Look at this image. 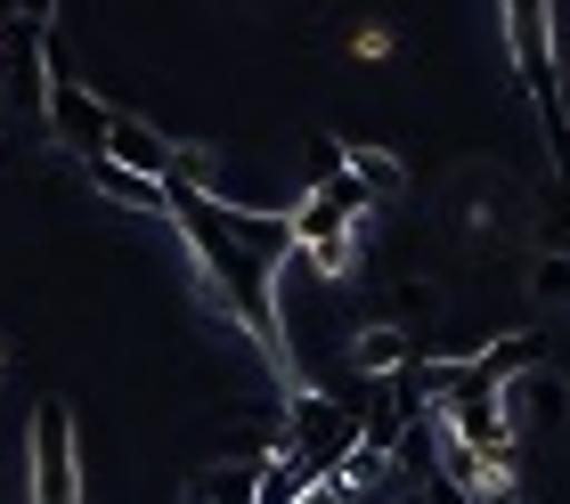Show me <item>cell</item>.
<instances>
[{"label": "cell", "mask_w": 570, "mask_h": 504, "mask_svg": "<svg viewBox=\"0 0 570 504\" xmlns=\"http://www.w3.org/2000/svg\"><path fill=\"white\" fill-rule=\"evenodd\" d=\"M41 98H49V147L82 155V164H107V147H115V106L66 66L58 24H49V49H41Z\"/></svg>", "instance_id": "obj_1"}, {"label": "cell", "mask_w": 570, "mask_h": 504, "mask_svg": "<svg viewBox=\"0 0 570 504\" xmlns=\"http://www.w3.org/2000/svg\"><path fill=\"white\" fill-rule=\"evenodd\" d=\"M24 504H82V439L66 399H41L24 423Z\"/></svg>", "instance_id": "obj_2"}, {"label": "cell", "mask_w": 570, "mask_h": 504, "mask_svg": "<svg viewBox=\"0 0 570 504\" xmlns=\"http://www.w3.org/2000/svg\"><path fill=\"white\" fill-rule=\"evenodd\" d=\"M505 49H513V73H522L547 139H570V106H562V73H554V17L538 0H513L505 9Z\"/></svg>", "instance_id": "obj_3"}, {"label": "cell", "mask_w": 570, "mask_h": 504, "mask_svg": "<svg viewBox=\"0 0 570 504\" xmlns=\"http://www.w3.org/2000/svg\"><path fill=\"white\" fill-rule=\"evenodd\" d=\"M505 415H513V432H522V439H554L570 423V375H562V366H530V375H513L505 383Z\"/></svg>", "instance_id": "obj_4"}, {"label": "cell", "mask_w": 570, "mask_h": 504, "mask_svg": "<svg viewBox=\"0 0 570 504\" xmlns=\"http://www.w3.org/2000/svg\"><path fill=\"white\" fill-rule=\"evenodd\" d=\"M416 350H424V342L407 334V326L375 317V326L351 334V375H358V383H392V375H407V366H416Z\"/></svg>", "instance_id": "obj_5"}, {"label": "cell", "mask_w": 570, "mask_h": 504, "mask_svg": "<svg viewBox=\"0 0 570 504\" xmlns=\"http://www.w3.org/2000/svg\"><path fill=\"white\" fill-rule=\"evenodd\" d=\"M115 164L122 171H139V179H164V188H171V171H179V147H164V130H155V122H139V115H122V106H115Z\"/></svg>", "instance_id": "obj_6"}, {"label": "cell", "mask_w": 570, "mask_h": 504, "mask_svg": "<svg viewBox=\"0 0 570 504\" xmlns=\"http://www.w3.org/2000/svg\"><path fill=\"white\" fill-rule=\"evenodd\" d=\"M262 464L269 447H253V456H228V464H204L188 504H262Z\"/></svg>", "instance_id": "obj_7"}, {"label": "cell", "mask_w": 570, "mask_h": 504, "mask_svg": "<svg viewBox=\"0 0 570 504\" xmlns=\"http://www.w3.org/2000/svg\"><path fill=\"white\" fill-rule=\"evenodd\" d=\"M90 188H98V196H115V204H131V211H155V220H171V188H164V179L122 171L115 155H107V164H90Z\"/></svg>", "instance_id": "obj_8"}, {"label": "cell", "mask_w": 570, "mask_h": 504, "mask_svg": "<svg viewBox=\"0 0 570 504\" xmlns=\"http://www.w3.org/2000/svg\"><path fill=\"white\" fill-rule=\"evenodd\" d=\"M343 171L367 188L375 204H392V196H407V171H400V155H383V147H343Z\"/></svg>", "instance_id": "obj_9"}, {"label": "cell", "mask_w": 570, "mask_h": 504, "mask_svg": "<svg viewBox=\"0 0 570 504\" xmlns=\"http://www.w3.org/2000/svg\"><path fill=\"white\" fill-rule=\"evenodd\" d=\"M530 294L547 302V309H570V253H547V260H538V269H530Z\"/></svg>", "instance_id": "obj_10"}, {"label": "cell", "mask_w": 570, "mask_h": 504, "mask_svg": "<svg viewBox=\"0 0 570 504\" xmlns=\"http://www.w3.org/2000/svg\"><path fill=\"white\" fill-rule=\"evenodd\" d=\"M351 49H358V58H392V33H383V24H358Z\"/></svg>", "instance_id": "obj_11"}, {"label": "cell", "mask_w": 570, "mask_h": 504, "mask_svg": "<svg viewBox=\"0 0 570 504\" xmlns=\"http://www.w3.org/2000/svg\"><path fill=\"white\" fill-rule=\"evenodd\" d=\"M554 188H562V204H570V139H554Z\"/></svg>", "instance_id": "obj_12"}, {"label": "cell", "mask_w": 570, "mask_h": 504, "mask_svg": "<svg viewBox=\"0 0 570 504\" xmlns=\"http://www.w3.org/2000/svg\"><path fill=\"white\" fill-rule=\"evenodd\" d=\"M554 253H570V204H562V228H554Z\"/></svg>", "instance_id": "obj_13"}, {"label": "cell", "mask_w": 570, "mask_h": 504, "mask_svg": "<svg viewBox=\"0 0 570 504\" xmlns=\"http://www.w3.org/2000/svg\"><path fill=\"white\" fill-rule=\"evenodd\" d=\"M302 504H334V496H326V488H318V496H302Z\"/></svg>", "instance_id": "obj_14"}, {"label": "cell", "mask_w": 570, "mask_h": 504, "mask_svg": "<svg viewBox=\"0 0 570 504\" xmlns=\"http://www.w3.org/2000/svg\"><path fill=\"white\" fill-rule=\"evenodd\" d=\"M0 358H9V342H0Z\"/></svg>", "instance_id": "obj_15"}]
</instances>
